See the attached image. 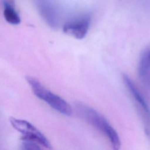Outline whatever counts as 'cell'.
I'll return each instance as SVG.
<instances>
[{"label": "cell", "instance_id": "cell-10", "mask_svg": "<svg viewBox=\"0 0 150 150\" xmlns=\"http://www.w3.org/2000/svg\"><path fill=\"white\" fill-rule=\"evenodd\" d=\"M141 78H142V79L145 80V81H146V82L148 84L150 85V70H149V71H148V72H147L142 77H141Z\"/></svg>", "mask_w": 150, "mask_h": 150}, {"label": "cell", "instance_id": "cell-5", "mask_svg": "<svg viewBox=\"0 0 150 150\" xmlns=\"http://www.w3.org/2000/svg\"><path fill=\"white\" fill-rule=\"evenodd\" d=\"M37 9L45 22L52 28L58 26L59 18L56 8L50 0H35Z\"/></svg>", "mask_w": 150, "mask_h": 150}, {"label": "cell", "instance_id": "cell-3", "mask_svg": "<svg viewBox=\"0 0 150 150\" xmlns=\"http://www.w3.org/2000/svg\"><path fill=\"white\" fill-rule=\"evenodd\" d=\"M9 121L12 126L22 134V139L35 141L45 148L51 149L52 145L45 135L29 122L11 117Z\"/></svg>", "mask_w": 150, "mask_h": 150}, {"label": "cell", "instance_id": "cell-1", "mask_svg": "<svg viewBox=\"0 0 150 150\" xmlns=\"http://www.w3.org/2000/svg\"><path fill=\"white\" fill-rule=\"evenodd\" d=\"M75 107L77 113L81 118L101 132L109 139L113 149L120 148L121 141L118 133L103 115L83 103H77Z\"/></svg>", "mask_w": 150, "mask_h": 150}, {"label": "cell", "instance_id": "cell-2", "mask_svg": "<svg viewBox=\"0 0 150 150\" xmlns=\"http://www.w3.org/2000/svg\"><path fill=\"white\" fill-rule=\"evenodd\" d=\"M26 80L37 97L44 101L59 113L67 116L71 115L73 109L70 104L63 98L49 90L34 77L26 76Z\"/></svg>", "mask_w": 150, "mask_h": 150}, {"label": "cell", "instance_id": "cell-9", "mask_svg": "<svg viewBox=\"0 0 150 150\" xmlns=\"http://www.w3.org/2000/svg\"><path fill=\"white\" fill-rule=\"evenodd\" d=\"M40 146V145L35 141L22 139L21 146L23 149H39L42 148Z\"/></svg>", "mask_w": 150, "mask_h": 150}, {"label": "cell", "instance_id": "cell-6", "mask_svg": "<svg viewBox=\"0 0 150 150\" xmlns=\"http://www.w3.org/2000/svg\"><path fill=\"white\" fill-rule=\"evenodd\" d=\"M123 80L125 86L127 87L128 90L131 93L132 97L134 98L135 100L139 104L141 108L144 111L145 116L148 119L150 122V109L144 100V97H142V94L140 93L139 91L138 90L137 87L135 86L134 83L131 80V79L127 76L126 74H123Z\"/></svg>", "mask_w": 150, "mask_h": 150}, {"label": "cell", "instance_id": "cell-8", "mask_svg": "<svg viewBox=\"0 0 150 150\" xmlns=\"http://www.w3.org/2000/svg\"><path fill=\"white\" fill-rule=\"evenodd\" d=\"M150 70V46L143 52L138 64V74L142 77Z\"/></svg>", "mask_w": 150, "mask_h": 150}, {"label": "cell", "instance_id": "cell-4", "mask_svg": "<svg viewBox=\"0 0 150 150\" xmlns=\"http://www.w3.org/2000/svg\"><path fill=\"white\" fill-rule=\"evenodd\" d=\"M90 23L91 16L89 15H81L65 23L63 26V31L76 39H81L86 36Z\"/></svg>", "mask_w": 150, "mask_h": 150}, {"label": "cell", "instance_id": "cell-7", "mask_svg": "<svg viewBox=\"0 0 150 150\" xmlns=\"http://www.w3.org/2000/svg\"><path fill=\"white\" fill-rule=\"evenodd\" d=\"M4 16L6 21L13 25L21 23V17L15 8V5L4 2Z\"/></svg>", "mask_w": 150, "mask_h": 150}]
</instances>
